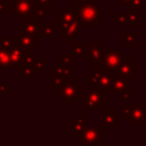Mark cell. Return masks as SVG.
I'll use <instances>...</instances> for the list:
<instances>
[{
	"label": "cell",
	"instance_id": "cell-34",
	"mask_svg": "<svg viewBox=\"0 0 146 146\" xmlns=\"http://www.w3.org/2000/svg\"><path fill=\"white\" fill-rule=\"evenodd\" d=\"M35 2L38 5H42V6H48V7H52L56 5V0H35Z\"/></svg>",
	"mask_w": 146,
	"mask_h": 146
},
{
	"label": "cell",
	"instance_id": "cell-8",
	"mask_svg": "<svg viewBox=\"0 0 146 146\" xmlns=\"http://www.w3.org/2000/svg\"><path fill=\"white\" fill-rule=\"evenodd\" d=\"M122 58H123V56L117 49L111 48V47H105L104 57H103V60L100 64L107 71L114 73L117 70V67L120 66Z\"/></svg>",
	"mask_w": 146,
	"mask_h": 146
},
{
	"label": "cell",
	"instance_id": "cell-20",
	"mask_svg": "<svg viewBox=\"0 0 146 146\" xmlns=\"http://www.w3.org/2000/svg\"><path fill=\"white\" fill-rule=\"evenodd\" d=\"M122 36H123V41H122V47L123 48H132L133 44L139 41L138 31H133V32L123 31L122 32Z\"/></svg>",
	"mask_w": 146,
	"mask_h": 146
},
{
	"label": "cell",
	"instance_id": "cell-11",
	"mask_svg": "<svg viewBox=\"0 0 146 146\" xmlns=\"http://www.w3.org/2000/svg\"><path fill=\"white\" fill-rule=\"evenodd\" d=\"M138 71H139V65H138V63L133 62L132 57H128V58L123 57L122 60H121L120 66L117 67V70L113 74L130 80L135 76L136 73H138Z\"/></svg>",
	"mask_w": 146,
	"mask_h": 146
},
{
	"label": "cell",
	"instance_id": "cell-3",
	"mask_svg": "<svg viewBox=\"0 0 146 146\" xmlns=\"http://www.w3.org/2000/svg\"><path fill=\"white\" fill-rule=\"evenodd\" d=\"M55 92L60 97L62 100L65 102L66 105H75L76 100H80L82 95L81 84L76 82V79L71 76L66 78L64 84L60 88H56Z\"/></svg>",
	"mask_w": 146,
	"mask_h": 146
},
{
	"label": "cell",
	"instance_id": "cell-37",
	"mask_svg": "<svg viewBox=\"0 0 146 146\" xmlns=\"http://www.w3.org/2000/svg\"><path fill=\"white\" fill-rule=\"evenodd\" d=\"M121 96H122V98H123V99H132V98H133V91L122 94Z\"/></svg>",
	"mask_w": 146,
	"mask_h": 146
},
{
	"label": "cell",
	"instance_id": "cell-14",
	"mask_svg": "<svg viewBox=\"0 0 146 146\" xmlns=\"http://www.w3.org/2000/svg\"><path fill=\"white\" fill-rule=\"evenodd\" d=\"M113 75H114V79H113V84L110 90V95H122L125 92L133 91V84L128 82V79H124L115 74Z\"/></svg>",
	"mask_w": 146,
	"mask_h": 146
},
{
	"label": "cell",
	"instance_id": "cell-18",
	"mask_svg": "<svg viewBox=\"0 0 146 146\" xmlns=\"http://www.w3.org/2000/svg\"><path fill=\"white\" fill-rule=\"evenodd\" d=\"M23 52H24V48L19 44V42H17L15 46H13V47L9 49L10 62H11L13 67H14V66H18V65L22 63Z\"/></svg>",
	"mask_w": 146,
	"mask_h": 146
},
{
	"label": "cell",
	"instance_id": "cell-12",
	"mask_svg": "<svg viewBox=\"0 0 146 146\" xmlns=\"http://www.w3.org/2000/svg\"><path fill=\"white\" fill-rule=\"evenodd\" d=\"M18 31L25 32V33L31 34V35L36 36V38H41L40 36V21L34 16L19 17Z\"/></svg>",
	"mask_w": 146,
	"mask_h": 146
},
{
	"label": "cell",
	"instance_id": "cell-13",
	"mask_svg": "<svg viewBox=\"0 0 146 146\" xmlns=\"http://www.w3.org/2000/svg\"><path fill=\"white\" fill-rule=\"evenodd\" d=\"M79 21L71 23L68 25H60L59 26V35L67 42L71 43L72 41H75L79 36H81V30H80Z\"/></svg>",
	"mask_w": 146,
	"mask_h": 146
},
{
	"label": "cell",
	"instance_id": "cell-39",
	"mask_svg": "<svg viewBox=\"0 0 146 146\" xmlns=\"http://www.w3.org/2000/svg\"><path fill=\"white\" fill-rule=\"evenodd\" d=\"M88 1H91V0H75V5H78V3H84V2H88Z\"/></svg>",
	"mask_w": 146,
	"mask_h": 146
},
{
	"label": "cell",
	"instance_id": "cell-29",
	"mask_svg": "<svg viewBox=\"0 0 146 146\" xmlns=\"http://www.w3.org/2000/svg\"><path fill=\"white\" fill-rule=\"evenodd\" d=\"M112 21L119 25H122V26H128V15H127V11H123V10H119L116 13L115 16L112 17Z\"/></svg>",
	"mask_w": 146,
	"mask_h": 146
},
{
	"label": "cell",
	"instance_id": "cell-44",
	"mask_svg": "<svg viewBox=\"0 0 146 146\" xmlns=\"http://www.w3.org/2000/svg\"><path fill=\"white\" fill-rule=\"evenodd\" d=\"M2 1H14V0H2Z\"/></svg>",
	"mask_w": 146,
	"mask_h": 146
},
{
	"label": "cell",
	"instance_id": "cell-16",
	"mask_svg": "<svg viewBox=\"0 0 146 146\" xmlns=\"http://www.w3.org/2000/svg\"><path fill=\"white\" fill-rule=\"evenodd\" d=\"M72 71H71V65L68 64H64V63H56L54 67H51L49 70V76L50 79L55 78V76H65L68 78L71 76Z\"/></svg>",
	"mask_w": 146,
	"mask_h": 146
},
{
	"label": "cell",
	"instance_id": "cell-35",
	"mask_svg": "<svg viewBox=\"0 0 146 146\" xmlns=\"http://www.w3.org/2000/svg\"><path fill=\"white\" fill-rule=\"evenodd\" d=\"M0 92H1L2 95H7V94L9 92V88H8V86L5 84V83H0Z\"/></svg>",
	"mask_w": 146,
	"mask_h": 146
},
{
	"label": "cell",
	"instance_id": "cell-30",
	"mask_svg": "<svg viewBox=\"0 0 146 146\" xmlns=\"http://www.w3.org/2000/svg\"><path fill=\"white\" fill-rule=\"evenodd\" d=\"M34 49H35V48H24L23 59H22V63H23V64H30V65H32L33 60L35 59Z\"/></svg>",
	"mask_w": 146,
	"mask_h": 146
},
{
	"label": "cell",
	"instance_id": "cell-2",
	"mask_svg": "<svg viewBox=\"0 0 146 146\" xmlns=\"http://www.w3.org/2000/svg\"><path fill=\"white\" fill-rule=\"evenodd\" d=\"M75 6L78 9V21L81 27L88 25L96 26L99 22H102V6L97 5V0L78 3Z\"/></svg>",
	"mask_w": 146,
	"mask_h": 146
},
{
	"label": "cell",
	"instance_id": "cell-1",
	"mask_svg": "<svg viewBox=\"0 0 146 146\" xmlns=\"http://www.w3.org/2000/svg\"><path fill=\"white\" fill-rule=\"evenodd\" d=\"M113 73L103 67L100 63L91 64V73H88L86 76L87 83L91 84L92 88L103 90L106 95H110V90L113 84Z\"/></svg>",
	"mask_w": 146,
	"mask_h": 146
},
{
	"label": "cell",
	"instance_id": "cell-9",
	"mask_svg": "<svg viewBox=\"0 0 146 146\" xmlns=\"http://www.w3.org/2000/svg\"><path fill=\"white\" fill-rule=\"evenodd\" d=\"M13 15L15 17H30L34 16L36 2L35 0H14Z\"/></svg>",
	"mask_w": 146,
	"mask_h": 146
},
{
	"label": "cell",
	"instance_id": "cell-33",
	"mask_svg": "<svg viewBox=\"0 0 146 146\" xmlns=\"http://www.w3.org/2000/svg\"><path fill=\"white\" fill-rule=\"evenodd\" d=\"M65 76H55L51 79V82L49 84V88L50 89H56V88H60L64 82H65Z\"/></svg>",
	"mask_w": 146,
	"mask_h": 146
},
{
	"label": "cell",
	"instance_id": "cell-32",
	"mask_svg": "<svg viewBox=\"0 0 146 146\" xmlns=\"http://www.w3.org/2000/svg\"><path fill=\"white\" fill-rule=\"evenodd\" d=\"M128 10L135 13L144 10V0H130L128 3Z\"/></svg>",
	"mask_w": 146,
	"mask_h": 146
},
{
	"label": "cell",
	"instance_id": "cell-27",
	"mask_svg": "<svg viewBox=\"0 0 146 146\" xmlns=\"http://www.w3.org/2000/svg\"><path fill=\"white\" fill-rule=\"evenodd\" d=\"M18 42L17 36H0V47L5 49H10L13 46H15Z\"/></svg>",
	"mask_w": 146,
	"mask_h": 146
},
{
	"label": "cell",
	"instance_id": "cell-26",
	"mask_svg": "<svg viewBox=\"0 0 146 146\" xmlns=\"http://www.w3.org/2000/svg\"><path fill=\"white\" fill-rule=\"evenodd\" d=\"M32 67L34 68L36 74H42L44 73L46 70V59L43 57H35V59L32 63Z\"/></svg>",
	"mask_w": 146,
	"mask_h": 146
},
{
	"label": "cell",
	"instance_id": "cell-42",
	"mask_svg": "<svg viewBox=\"0 0 146 146\" xmlns=\"http://www.w3.org/2000/svg\"><path fill=\"white\" fill-rule=\"evenodd\" d=\"M2 114H3V112H2L1 110H0V115H2Z\"/></svg>",
	"mask_w": 146,
	"mask_h": 146
},
{
	"label": "cell",
	"instance_id": "cell-38",
	"mask_svg": "<svg viewBox=\"0 0 146 146\" xmlns=\"http://www.w3.org/2000/svg\"><path fill=\"white\" fill-rule=\"evenodd\" d=\"M129 2H130V0H116V5H117L119 7L124 6V5H128Z\"/></svg>",
	"mask_w": 146,
	"mask_h": 146
},
{
	"label": "cell",
	"instance_id": "cell-17",
	"mask_svg": "<svg viewBox=\"0 0 146 146\" xmlns=\"http://www.w3.org/2000/svg\"><path fill=\"white\" fill-rule=\"evenodd\" d=\"M102 120L103 124L107 127L108 130H112L114 125L117 124V111L116 110H102Z\"/></svg>",
	"mask_w": 146,
	"mask_h": 146
},
{
	"label": "cell",
	"instance_id": "cell-7",
	"mask_svg": "<svg viewBox=\"0 0 146 146\" xmlns=\"http://www.w3.org/2000/svg\"><path fill=\"white\" fill-rule=\"evenodd\" d=\"M86 47V60L88 64H96L102 63L104 57V50L105 47L102 42L97 41L96 36H92L91 41L83 42Z\"/></svg>",
	"mask_w": 146,
	"mask_h": 146
},
{
	"label": "cell",
	"instance_id": "cell-28",
	"mask_svg": "<svg viewBox=\"0 0 146 146\" xmlns=\"http://www.w3.org/2000/svg\"><path fill=\"white\" fill-rule=\"evenodd\" d=\"M127 15H128V26H138V24L144 21V17L137 15V13L135 11L127 10Z\"/></svg>",
	"mask_w": 146,
	"mask_h": 146
},
{
	"label": "cell",
	"instance_id": "cell-24",
	"mask_svg": "<svg viewBox=\"0 0 146 146\" xmlns=\"http://www.w3.org/2000/svg\"><path fill=\"white\" fill-rule=\"evenodd\" d=\"M71 49L72 52L76 56V57H81V58H86V47L83 42H79V41H72L71 42Z\"/></svg>",
	"mask_w": 146,
	"mask_h": 146
},
{
	"label": "cell",
	"instance_id": "cell-41",
	"mask_svg": "<svg viewBox=\"0 0 146 146\" xmlns=\"http://www.w3.org/2000/svg\"><path fill=\"white\" fill-rule=\"evenodd\" d=\"M2 27H3V23H2V21H0V32L2 31Z\"/></svg>",
	"mask_w": 146,
	"mask_h": 146
},
{
	"label": "cell",
	"instance_id": "cell-22",
	"mask_svg": "<svg viewBox=\"0 0 146 146\" xmlns=\"http://www.w3.org/2000/svg\"><path fill=\"white\" fill-rule=\"evenodd\" d=\"M35 71L32 67V65L30 64H23L21 63L18 65V78L23 79V78H29V79H33L35 76Z\"/></svg>",
	"mask_w": 146,
	"mask_h": 146
},
{
	"label": "cell",
	"instance_id": "cell-15",
	"mask_svg": "<svg viewBox=\"0 0 146 146\" xmlns=\"http://www.w3.org/2000/svg\"><path fill=\"white\" fill-rule=\"evenodd\" d=\"M18 42L23 48H38L40 46V38L33 36L25 32L18 31Z\"/></svg>",
	"mask_w": 146,
	"mask_h": 146
},
{
	"label": "cell",
	"instance_id": "cell-6",
	"mask_svg": "<svg viewBox=\"0 0 146 146\" xmlns=\"http://www.w3.org/2000/svg\"><path fill=\"white\" fill-rule=\"evenodd\" d=\"M80 102L82 105L88 108L102 111V107L107 104V95L97 88H88L80 97Z\"/></svg>",
	"mask_w": 146,
	"mask_h": 146
},
{
	"label": "cell",
	"instance_id": "cell-25",
	"mask_svg": "<svg viewBox=\"0 0 146 146\" xmlns=\"http://www.w3.org/2000/svg\"><path fill=\"white\" fill-rule=\"evenodd\" d=\"M13 67L10 62L9 50L0 47V68H9Z\"/></svg>",
	"mask_w": 146,
	"mask_h": 146
},
{
	"label": "cell",
	"instance_id": "cell-36",
	"mask_svg": "<svg viewBox=\"0 0 146 146\" xmlns=\"http://www.w3.org/2000/svg\"><path fill=\"white\" fill-rule=\"evenodd\" d=\"M6 10H7V8H6V1L0 0V17L5 14Z\"/></svg>",
	"mask_w": 146,
	"mask_h": 146
},
{
	"label": "cell",
	"instance_id": "cell-31",
	"mask_svg": "<svg viewBox=\"0 0 146 146\" xmlns=\"http://www.w3.org/2000/svg\"><path fill=\"white\" fill-rule=\"evenodd\" d=\"M59 58H60L62 63L68 64V65L75 64V62H76V56L73 52H60L59 54Z\"/></svg>",
	"mask_w": 146,
	"mask_h": 146
},
{
	"label": "cell",
	"instance_id": "cell-40",
	"mask_svg": "<svg viewBox=\"0 0 146 146\" xmlns=\"http://www.w3.org/2000/svg\"><path fill=\"white\" fill-rule=\"evenodd\" d=\"M3 104V95L0 92V105H2Z\"/></svg>",
	"mask_w": 146,
	"mask_h": 146
},
{
	"label": "cell",
	"instance_id": "cell-43",
	"mask_svg": "<svg viewBox=\"0 0 146 146\" xmlns=\"http://www.w3.org/2000/svg\"><path fill=\"white\" fill-rule=\"evenodd\" d=\"M99 1H111V0H99Z\"/></svg>",
	"mask_w": 146,
	"mask_h": 146
},
{
	"label": "cell",
	"instance_id": "cell-19",
	"mask_svg": "<svg viewBox=\"0 0 146 146\" xmlns=\"http://www.w3.org/2000/svg\"><path fill=\"white\" fill-rule=\"evenodd\" d=\"M86 120H87V115H86V114L79 115V116L74 117L73 120H71L70 123H71L72 129H71L70 135L74 137V136H76L78 133H80V132L84 129V127L87 125V124H86Z\"/></svg>",
	"mask_w": 146,
	"mask_h": 146
},
{
	"label": "cell",
	"instance_id": "cell-4",
	"mask_svg": "<svg viewBox=\"0 0 146 146\" xmlns=\"http://www.w3.org/2000/svg\"><path fill=\"white\" fill-rule=\"evenodd\" d=\"M105 130H108V129L104 124H98V125L90 124V125H86L84 129L74 137L76 141L81 143V145L102 146V132Z\"/></svg>",
	"mask_w": 146,
	"mask_h": 146
},
{
	"label": "cell",
	"instance_id": "cell-23",
	"mask_svg": "<svg viewBox=\"0 0 146 146\" xmlns=\"http://www.w3.org/2000/svg\"><path fill=\"white\" fill-rule=\"evenodd\" d=\"M49 15H50V7L36 3L35 10H34V17H36L40 22H43L47 17H49Z\"/></svg>",
	"mask_w": 146,
	"mask_h": 146
},
{
	"label": "cell",
	"instance_id": "cell-5",
	"mask_svg": "<svg viewBox=\"0 0 146 146\" xmlns=\"http://www.w3.org/2000/svg\"><path fill=\"white\" fill-rule=\"evenodd\" d=\"M122 119L130 125H141L146 121V104H123Z\"/></svg>",
	"mask_w": 146,
	"mask_h": 146
},
{
	"label": "cell",
	"instance_id": "cell-21",
	"mask_svg": "<svg viewBox=\"0 0 146 146\" xmlns=\"http://www.w3.org/2000/svg\"><path fill=\"white\" fill-rule=\"evenodd\" d=\"M56 34V21H44L43 25L40 26V36L54 38Z\"/></svg>",
	"mask_w": 146,
	"mask_h": 146
},
{
	"label": "cell",
	"instance_id": "cell-10",
	"mask_svg": "<svg viewBox=\"0 0 146 146\" xmlns=\"http://www.w3.org/2000/svg\"><path fill=\"white\" fill-rule=\"evenodd\" d=\"M55 21L60 25H68L78 21L76 6H60L59 10L55 11Z\"/></svg>",
	"mask_w": 146,
	"mask_h": 146
}]
</instances>
